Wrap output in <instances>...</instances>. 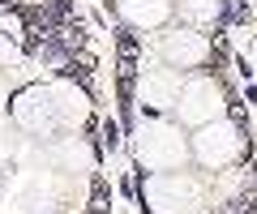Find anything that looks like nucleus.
Listing matches in <instances>:
<instances>
[{
    "instance_id": "obj_1",
    "label": "nucleus",
    "mask_w": 257,
    "mask_h": 214,
    "mask_svg": "<svg viewBox=\"0 0 257 214\" xmlns=\"http://www.w3.org/2000/svg\"><path fill=\"white\" fill-rule=\"evenodd\" d=\"M56 39H60V43L69 47V56H77V52L86 47V26H82L77 18H64L60 26H56Z\"/></svg>"
},
{
    "instance_id": "obj_2",
    "label": "nucleus",
    "mask_w": 257,
    "mask_h": 214,
    "mask_svg": "<svg viewBox=\"0 0 257 214\" xmlns=\"http://www.w3.org/2000/svg\"><path fill=\"white\" fill-rule=\"evenodd\" d=\"M64 18H73V0H47V5H39V22L47 30H56Z\"/></svg>"
},
{
    "instance_id": "obj_3",
    "label": "nucleus",
    "mask_w": 257,
    "mask_h": 214,
    "mask_svg": "<svg viewBox=\"0 0 257 214\" xmlns=\"http://www.w3.org/2000/svg\"><path fill=\"white\" fill-rule=\"evenodd\" d=\"M64 77H73V82H82L86 90H90V73H94V60L90 56H69L64 60V69H60Z\"/></svg>"
},
{
    "instance_id": "obj_4",
    "label": "nucleus",
    "mask_w": 257,
    "mask_h": 214,
    "mask_svg": "<svg viewBox=\"0 0 257 214\" xmlns=\"http://www.w3.org/2000/svg\"><path fill=\"white\" fill-rule=\"evenodd\" d=\"M116 43H120V56H138V35L128 26H116Z\"/></svg>"
},
{
    "instance_id": "obj_5",
    "label": "nucleus",
    "mask_w": 257,
    "mask_h": 214,
    "mask_svg": "<svg viewBox=\"0 0 257 214\" xmlns=\"http://www.w3.org/2000/svg\"><path fill=\"white\" fill-rule=\"evenodd\" d=\"M90 193H94V201H99V205H107L111 188H107V180H103V176H94V180H90Z\"/></svg>"
},
{
    "instance_id": "obj_6",
    "label": "nucleus",
    "mask_w": 257,
    "mask_h": 214,
    "mask_svg": "<svg viewBox=\"0 0 257 214\" xmlns=\"http://www.w3.org/2000/svg\"><path fill=\"white\" fill-rule=\"evenodd\" d=\"M103 137H107V146L116 150V146H120V124H111V120H103Z\"/></svg>"
},
{
    "instance_id": "obj_7",
    "label": "nucleus",
    "mask_w": 257,
    "mask_h": 214,
    "mask_svg": "<svg viewBox=\"0 0 257 214\" xmlns=\"http://www.w3.org/2000/svg\"><path fill=\"white\" fill-rule=\"evenodd\" d=\"M86 214H107V205H99V201H94V205H90Z\"/></svg>"
},
{
    "instance_id": "obj_8",
    "label": "nucleus",
    "mask_w": 257,
    "mask_h": 214,
    "mask_svg": "<svg viewBox=\"0 0 257 214\" xmlns=\"http://www.w3.org/2000/svg\"><path fill=\"white\" fill-rule=\"evenodd\" d=\"M0 5H9V9H13V5H18V0H0Z\"/></svg>"
}]
</instances>
